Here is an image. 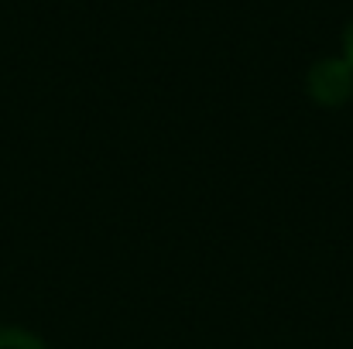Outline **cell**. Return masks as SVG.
Masks as SVG:
<instances>
[{"label":"cell","instance_id":"obj_2","mask_svg":"<svg viewBox=\"0 0 353 349\" xmlns=\"http://www.w3.org/2000/svg\"><path fill=\"white\" fill-rule=\"evenodd\" d=\"M0 349H45V343L34 332L7 326V329H0Z\"/></svg>","mask_w":353,"mask_h":349},{"label":"cell","instance_id":"obj_1","mask_svg":"<svg viewBox=\"0 0 353 349\" xmlns=\"http://www.w3.org/2000/svg\"><path fill=\"white\" fill-rule=\"evenodd\" d=\"M305 89L319 107H343L353 96V65L347 59H319L305 76Z\"/></svg>","mask_w":353,"mask_h":349},{"label":"cell","instance_id":"obj_3","mask_svg":"<svg viewBox=\"0 0 353 349\" xmlns=\"http://www.w3.org/2000/svg\"><path fill=\"white\" fill-rule=\"evenodd\" d=\"M343 59L353 65V21L347 24V31H343Z\"/></svg>","mask_w":353,"mask_h":349}]
</instances>
